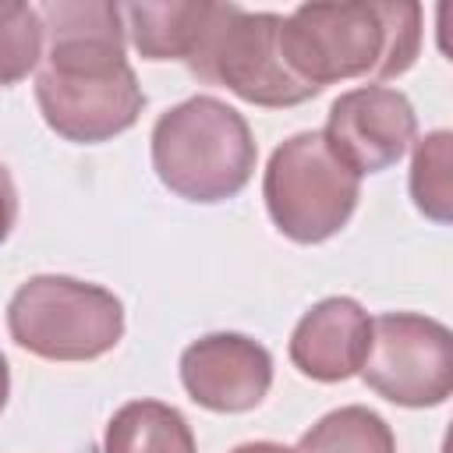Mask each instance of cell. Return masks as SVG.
I'll return each instance as SVG.
<instances>
[{
    "mask_svg": "<svg viewBox=\"0 0 453 453\" xmlns=\"http://www.w3.org/2000/svg\"><path fill=\"white\" fill-rule=\"evenodd\" d=\"M290 71L311 88L347 78H396L421 50V7L396 4H301L280 25Z\"/></svg>",
    "mask_w": 453,
    "mask_h": 453,
    "instance_id": "obj_1",
    "label": "cell"
},
{
    "mask_svg": "<svg viewBox=\"0 0 453 453\" xmlns=\"http://www.w3.org/2000/svg\"><path fill=\"white\" fill-rule=\"evenodd\" d=\"M255 138L248 120L216 96H191L152 127L156 177L188 202H226L255 173Z\"/></svg>",
    "mask_w": 453,
    "mask_h": 453,
    "instance_id": "obj_2",
    "label": "cell"
},
{
    "mask_svg": "<svg viewBox=\"0 0 453 453\" xmlns=\"http://www.w3.org/2000/svg\"><path fill=\"white\" fill-rule=\"evenodd\" d=\"M18 347L46 361H92L124 336V304L99 283L74 276H32L7 304Z\"/></svg>",
    "mask_w": 453,
    "mask_h": 453,
    "instance_id": "obj_3",
    "label": "cell"
},
{
    "mask_svg": "<svg viewBox=\"0 0 453 453\" xmlns=\"http://www.w3.org/2000/svg\"><path fill=\"white\" fill-rule=\"evenodd\" d=\"M361 177L329 149L322 131H301L276 145L262 177V198L276 230L297 244H319L347 226Z\"/></svg>",
    "mask_w": 453,
    "mask_h": 453,
    "instance_id": "obj_4",
    "label": "cell"
},
{
    "mask_svg": "<svg viewBox=\"0 0 453 453\" xmlns=\"http://www.w3.org/2000/svg\"><path fill=\"white\" fill-rule=\"evenodd\" d=\"M280 14H248L237 4H216L209 28L184 64L202 81L226 85L244 103L297 106L319 96V88L290 71L280 46Z\"/></svg>",
    "mask_w": 453,
    "mask_h": 453,
    "instance_id": "obj_5",
    "label": "cell"
},
{
    "mask_svg": "<svg viewBox=\"0 0 453 453\" xmlns=\"http://www.w3.org/2000/svg\"><path fill=\"white\" fill-rule=\"evenodd\" d=\"M361 379L400 407H439L453 393V333L428 315L386 311L372 319Z\"/></svg>",
    "mask_w": 453,
    "mask_h": 453,
    "instance_id": "obj_6",
    "label": "cell"
},
{
    "mask_svg": "<svg viewBox=\"0 0 453 453\" xmlns=\"http://www.w3.org/2000/svg\"><path fill=\"white\" fill-rule=\"evenodd\" d=\"M35 103L60 138L92 145L127 131L145 106V92L127 60L74 71L42 67L35 78Z\"/></svg>",
    "mask_w": 453,
    "mask_h": 453,
    "instance_id": "obj_7",
    "label": "cell"
},
{
    "mask_svg": "<svg viewBox=\"0 0 453 453\" xmlns=\"http://www.w3.org/2000/svg\"><path fill=\"white\" fill-rule=\"evenodd\" d=\"M418 134L414 106L403 92L386 85H361L329 106L322 138L361 177L382 173L403 159Z\"/></svg>",
    "mask_w": 453,
    "mask_h": 453,
    "instance_id": "obj_8",
    "label": "cell"
},
{
    "mask_svg": "<svg viewBox=\"0 0 453 453\" xmlns=\"http://www.w3.org/2000/svg\"><path fill=\"white\" fill-rule=\"evenodd\" d=\"M180 382L188 396L216 414H241L262 403L273 386V357L241 333H212L180 354Z\"/></svg>",
    "mask_w": 453,
    "mask_h": 453,
    "instance_id": "obj_9",
    "label": "cell"
},
{
    "mask_svg": "<svg viewBox=\"0 0 453 453\" xmlns=\"http://www.w3.org/2000/svg\"><path fill=\"white\" fill-rule=\"evenodd\" d=\"M372 319L350 297H326L311 304L290 336V361L315 382H343L361 372L368 354Z\"/></svg>",
    "mask_w": 453,
    "mask_h": 453,
    "instance_id": "obj_10",
    "label": "cell"
},
{
    "mask_svg": "<svg viewBox=\"0 0 453 453\" xmlns=\"http://www.w3.org/2000/svg\"><path fill=\"white\" fill-rule=\"evenodd\" d=\"M46 35V67H113L124 64V18L120 4L78 0V4H42L35 7Z\"/></svg>",
    "mask_w": 453,
    "mask_h": 453,
    "instance_id": "obj_11",
    "label": "cell"
},
{
    "mask_svg": "<svg viewBox=\"0 0 453 453\" xmlns=\"http://www.w3.org/2000/svg\"><path fill=\"white\" fill-rule=\"evenodd\" d=\"M216 4H124V32L145 60H188L212 21Z\"/></svg>",
    "mask_w": 453,
    "mask_h": 453,
    "instance_id": "obj_12",
    "label": "cell"
},
{
    "mask_svg": "<svg viewBox=\"0 0 453 453\" xmlns=\"http://www.w3.org/2000/svg\"><path fill=\"white\" fill-rule=\"evenodd\" d=\"M103 453H198V446L180 411L159 400H131L110 418Z\"/></svg>",
    "mask_w": 453,
    "mask_h": 453,
    "instance_id": "obj_13",
    "label": "cell"
},
{
    "mask_svg": "<svg viewBox=\"0 0 453 453\" xmlns=\"http://www.w3.org/2000/svg\"><path fill=\"white\" fill-rule=\"evenodd\" d=\"M294 453H396V439L375 411L350 403L315 421Z\"/></svg>",
    "mask_w": 453,
    "mask_h": 453,
    "instance_id": "obj_14",
    "label": "cell"
},
{
    "mask_svg": "<svg viewBox=\"0 0 453 453\" xmlns=\"http://www.w3.org/2000/svg\"><path fill=\"white\" fill-rule=\"evenodd\" d=\"M449 149H453V134L432 131L414 145V159H411V198L435 223H449V216H453V156H449Z\"/></svg>",
    "mask_w": 453,
    "mask_h": 453,
    "instance_id": "obj_15",
    "label": "cell"
},
{
    "mask_svg": "<svg viewBox=\"0 0 453 453\" xmlns=\"http://www.w3.org/2000/svg\"><path fill=\"white\" fill-rule=\"evenodd\" d=\"M42 57V21L32 4H0V85L28 78Z\"/></svg>",
    "mask_w": 453,
    "mask_h": 453,
    "instance_id": "obj_16",
    "label": "cell"
},
{
    "mask_svg": "<svg viewBox=\"0 0 453 453\" xmlns=\"http://www.w3.org/2000/svg\"><path fill=\"white\" fill-rule=\"evenodd\" d=\"M14 219H18V188H14L11 170L0 163V244L14 230Z\"/></svg>",
    "mask_w": 453,
    "mask_h": 453,
    "instance_id": "obj_17",
    "label": "cell"
},
{
    "mask_svg": "<svg viewBox=\"0 0 453 453\" xmlns=\"http://www.w3.org/2000/svg\"><path fill=\"white\" fill-rule=\"evenodd\" d=\"M234 453H294V449H287V446H280V442H244V446H237Z\"/></svg>",
    "mask_w": 453,
    "mask_h": 453,
    "instance_id": "obj_18",
    "label": "cell"
},
{
    "mask_svg": "<svg viewBox=\"0 0 453 453\" xmlns=\"http://www.w3.org/2000/svg\"><path fill=\"white\" fill-rule=\"evenodd\" d=\"M7 393H11V372H7V361H4V354H0V411H4V403H7Z\"/></svg>",
    "mask_w": 453,
    "mask_h": 453,
    "instance_id": "obj_19",
    "label": "cell"
}]
</instances>
